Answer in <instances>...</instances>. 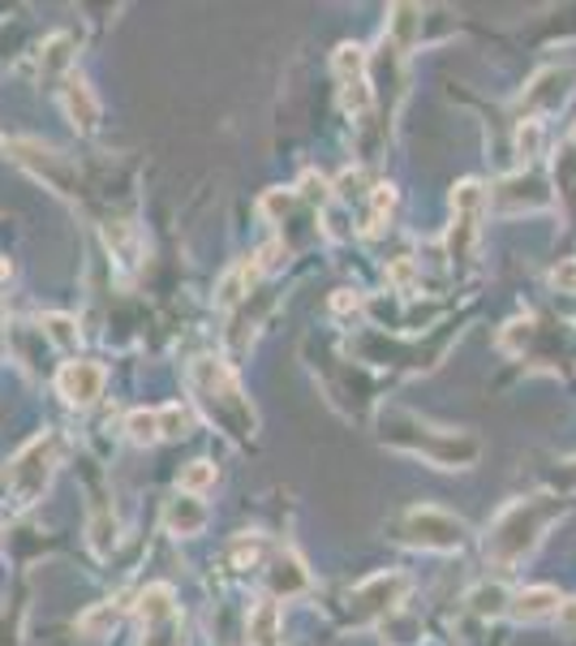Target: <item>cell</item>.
<instances>
[{
  "instance_id": "cell-1",
  "label": "cell",
  "mask_w": 576,
  "mask_h": 646,
  "mask_svg": "<svg viewBox=\"0 0 576 646\" xmlns=\"http://www.w3.org/2000/svg\"><path fill=\"white\" fill-rule=\"evenodd\" d=\"M379 427H384L379 440L387 448H400L409 457H422V461L439 466V470H469L482 457V445L469 431H448V427L422 423L409 409H384V423Z\"/></svg>"
},
{
  "instance_id": "cell-2",
  "label": "cell",
  "mask_w": 576,
  "mask_h": 646,
  "mask_svg": "<svg viewBox=\"0 0 576 646\" xmlns=\"http://www.w3.org/2000/svg\"><path fill=\"white\" fill-rule=\"evenodd\" d=\"M564 518V500L555 496H530V500H512L503 509L491 534H486V561L500 569H516L525 556H534L542 543L546 525Z\"/></svg>"
},
{
  "instance_id": "cell-3",
  "label": "cell",
  "mask_w": 576,
  "mask_h": 646,
  "mask_svg": "<svg viewBox=\"0 0 576 646\" xmlns=\"http://www.w3.org/2000/svg\"><path fill=\"white\" fill-rule=\"evenodd\" d=\"M190 388L198 405L207 409V418L216 423V427H224L232 440H250L254 436V427H259V418H254V409L245 402V393L237 388V375L229 371V363H220V358H198L190 366Z\"/></svg>"
},
{
  "instance_id": "cell-4",
  "label": "cell",
  "mask_w": 576,
  "mask_h": 646,
  "mask_svg": "<svg viewBox=\"0 0 576 646\" xmlns=\"http://www.w3.org/2000/svg\"><path fill=\"white\" fill-rule=\"evenodd\" d=\"M464 534H469V525L457 513L439 509V504H418V509H409V513H400L391 522V539L396 543L422 548V552H461Z\"/></svg>"
},
{
  "instance_id": "cell-5",
  "label": "cell",
  "mask_w": 576,
  "mask_h": 646,
  "mask_svg": "<svg viewBox=\"0 0 576 646\" xmlns=\"http://www.w3.org/2000/svg\"><path fill=\"white\" fill-rule=\"evenodd\" d=\"M56 457H61V440H56V436H39V440H31V445L9 461V470H4L9 496H13L18 504H35L39 496L48 491V483H52Z\"/></svg>"
},
{
  "instance_id": "cell-6",
  "label": "cell",
  "mask_w": 576,
  "mask_h": 646,
  "mask_svg": "<svg viewBox=\"0 0 576 646\" xmlns=\"http://www.w3.org/2000/svg\"><path fill=\"white\" fill-rule=\"evenodd\" d=\"M405 591H409V577H405V573H375V577H366V582L353 591V600H348V621H353V625L391 621L396 607H400V600H405Z\"/></svg>"
},
{
  "instance_id": "cell-7",
  "label": "cell",
  "mask_w": 576,
  "mask_h": 646,
  "mask_svg": "<svg viewBox=\"0 0 576 646\" xmlns=\"http://www.w3.org/2000/svg\"><path fill=\"white\" fill-rule=\"evenodd\" d=\"M482 216H486L482 181H461L452 190V229H448V254L452 259H469V250L482 233Z\"/></svg>"
},
{
  "instance_id": "cell-8",
  "label": "cell",
  "mask_w": 576,
  "mask_h": 646,
  "mask_svg": "<svg viewBox=\"0 0 576 646\" xmlns=\"http://www.w3.org/2000/svg\"><path fill=\"white\" fill-rule=\"evenodd\" d=\"M573 82L576 70H568V65L538 70L534 82L525 86V95H521V113H530V122H538V113H559L568 104V95H573Z\"/></svg>"
},
{
  "instance_id": "cell-9",
  "label": "cell",
  "mask_w": 576,
  "mask_h": 646,
  "mask_svg": "<svg viewBox=\"0 0 576 646\" xmlns=\"http://www.w3.org/2000/svg\"><path fill=\"white\" fill-rule=\"evenodd\" d=\"M56 393L65 397L70 405L86 409L104 397V366L91 363V358H74L56 371Z\"/></svg>"
},
{
  "instance_id": "cell-10",
  "label": "cell",
  "mask_w": 576,
  "mask_h": 646,
  "mask_svg": "<svg viewBox=\"0 0 576 646\" xmlns=\"http://www.w3.org/2000/svg\"><path fill=\"white\" fill-rule=\"evenodd\" d=\"M551 202V190H546V181L534 177V173H521V177H507L495 186V207L507 211V216H521V211H538Z\"/></svg>"
},
{
  "instance_id": "cell-11",
  "label": "cell",
  "mask_w": 576,
  "mask_h": 646,
  "mask_svg": "<svg viewBox=\"0 0 576 646\" xmlns=\"http://www.w3.org/2000/svg\"><path fill=\"white\" fill-rule=\"evenodd\" d=\"M13 156L27 164L31 173L48 177V181H52L61 195H74V190H70V177H74V168L61 160V152L43 147V143H35V138H18V143H13Z\"/></svg>"
},
{
  "instance_id": "cell-12",
  "label": "cell",
  "mask_w": 576,
  "mask_h": 646,
  "mask_svg": "<svg viewBox=\"0 0 576 646\" xmlns=\"http://www.w3.org/2000/svg\"><path fill=\"white\" fill-rule=\"evenodd\" d=\"M61 104H65V117L74 122V129H82V134H95V125H100V100H95V91H91L86 82L82 79L65 82Z\"/></svg>"
},
{
  "instance_id": "cell-13",
  "label": "cell",
  "mask_w": 576,
  "mask_h": 646,
  "mask_svg": "<svg viewBox=\"0 0 576 646\" xmlns=\"http://www.w3.org/2000/svg\"><path fill=\"white\" fill-rule=\"evenodd\" d=\"M207 504L198 500V496H186V491H177L172 500H168V509H164V525L172 530V534H198L202 525H207Z\"/></svg>"
},
{
  "instance_id": "cell-14",
  "label": "cell",
  "mask_w": 576,
  "mask_h": 646,
  "mask_svg": "<svg viewBox=\"0 0 576 646\" xmlns=\"http://www.w3.org/2000/svg\"><path fill=\"white\" fill-rule=\"evenodd\" d=\"M559 591L555 586H525V591H516L512 595V616L516 621H542V616H551V612H559Z\"/></svg>"
},
{
  "instance_id": "cell-15",
  "label": "cell",
  "mask_w": 576,
  "mask_h": 646,
  "mask_svg": "<svg viewBox=\"0 0 576 646\" xmlns=\"http://www.w3.org/2000/svg\"><path fill=\"white\" fill-rule=\"evenodd\" d=\"M387 35L396 48H413L422 40V9L418 4H391L387 13Z\"/></svg>"
},
{
  "instance_id": "cell-16",
  "label": "cell",
  "mask_w": 576,
  "mask_h": 646,
  "mask_svg": "<svg viewBox=\"0 0 576 646\" xmlns=\"http://www.w3.org/2000/svg\"><path fill=\"white\" fill-rule=\"evenodd\" d=\"M268 582H271V591H275V595H302V591L310 586V573L297 556H275Z\"/></svg>"
},
{
  "instance_id": "cell-17",
  "label": "cell",
  "mask_w": 576,
  "mask_h": 646,
  "mask_svg": "<svg viewBox=\"0 0 576 646\" xmlns=\"http://www.w3.org/2000/svg\"><path fill=\"white\" fill-rule=\"evenodd\" d=\"M245 634H250V646H280V607H275V600H263L250 612Z\"/></svg>"
},
{
  "instance_id": "cell-18",
  "label": "cell",
  "mask_w": 576,
  "mask_h": 646,
  "mask_svg": "<svg viewBox=\"0 0 576 646\" xmlns=\"http://www.w3.org/2000/svg\"><path fill=\"white\" fill-rule=\"evenodd\" d=\"M138 616H143V625H159V621H172L177 616V595H172V586H147L143 591V600H138Z\"/></svg>"
},
{
  "instance_id": "cell-19",
  "label": "cell",
  "mask_w": 576,
  "mask_h": 646,
  "mask_svg": "<svg viewBox=\"0 0 576 646\" xmlns=\"http://www.w3.org/2000/svg\"><path fill=\"white\" fill-rule=\"evenodd\" d=\"M74 61V35H52L43 43V56H39V70L52 79V74H65Z\"/></svg>"
},
{
  "instance_id": "cell-20",
  "label": "cell",
  "mask_w": 576,
  "mask_h": 646,
  "mask_svg": "<svg viewBox=\"0 0 576 646\" xmlns=\"http://www.w3.org/2000/svg\"><path fill=\"white\" fill-rule=\"evenodd\" d=\"M159 414V440H177V436H190L193 427V414L186 405H164V409H155Z\"/></svg>"
},
{
  "instance_id": "cell-21",
  "label": "cell",
  "mask_w": 576,
  "mask_h": 646,
  "mask_svg": "<svg viewBox=\"0 0 576 646\" xmlns=\"http://www.w3.org/2000/svg\"><path fill=\"white\" fill-rule=\"evenodd\" d=\"M125 431H129L134 445H155L159 440V414L155 409H134L125 418Z\"/></svg>"
},
{
  "instance_id": "cell-22",
  "label": "cell",
  "mask_w": 576,
  "mask_h": 646,
  "mask_svg": "<svg viewBox=\"0 0 576 646\" xmlns=\"http://www.w3.org/2000/svg\"><path fill=\"white\" fill-rule=\"evenodd\" d=\"M39 336H48L52 345L70 350V345H77V323L70 320V315H43V323H39Z\"/></svg>"
},
{
  "instance_id": "cell-23",
  "label": "cell",
  "mask_w": 576,
  "mask_h": 646,
  "mask_svg": "<svg viewBox=\"0 0 576 646\" xmlns=\"http://www.w3.org/2000/svg\"><path fill=\"white\" fill-rule=\"evenodd\" d=\"M336 74H341V82L366 79V48H357V43H341V48H336Z\"/></svg>"
},
{
  "instance_id": "cell-24",
  "label": "cell",
  "mask_w": 576,
  "mask_h": 646,
  "mask_svg": "<svg viewBox=\"0 0 576 646\" xmlns=\"http://www.w3.org/2000/svg\"><path fill=\"white\" fill-rule=\"evenodd\" d=\"M143 646H186V629H181V621L172 616V621L147 625V629H143Z\"/></svg>"
},
{
  "instance_id": "cell-25",
  "label": "cell",
  "mask_w": 576,
  "mask_h": 646,
  "mask_svg": "<svg viewBox=\"0 0 576 646\" xmlns=\"http://www.w3.org/2000/svg\"><path fill=\"white\" fill-rule=\"evenodd\" d=\"M211 483H216V466H211V461H190V466L181 470V491H186V496H202Z\"/></svg>"
},
{
  "instance_id": "cell-26",
  "label": "cell",
  "mask_w": 576,
  "mask_h": 646,
  "mask_svg": "<svg viewBox=\"0 0 576 646\" xmlns=\"http://www.w3.org/2000/svg\"><path fill=\"white\" fill-rule=\"evenodd\" d=\"M116 616H121V607H116V604H100V607H91V612L77 621V629H82L86 638H100L108 625H116Z\"/></svg>"
},
{
  "instance_id": "cell-27",
  "label": "cell",
  "mask_w": 576,
  "mask_h": 646,
  "mask_svg": "<svg viewBox=\"0 0 576 646\" xmlns=\"http://www.w3.org/2000/svg\"><path fill=\"white\" fill-rule=\"evenodd\" d=\"M516 152H521V160H538L542 156V122H521V129H516Z\"/></svg>"
},
{
  "instance_id": "cell-28",
  "label": "cell",
  "mask_w": 576,
  "mask_h": 646,
  "mask_svg": "<svg viewBox=\"0 0 576 646\" xmlns=\"http://www.w3.org/2000/svg\"><path fill=\"white\" fill-rule=\"evenodd\" d=\"M469 604L478 616H500L503 604H507V595H503V586H478L473 595H469Z\"/></svg>"
},
{
  "instance_id": "cell-29",
  "label": "cell",
  "mask_w": 576,
  "mask_h": 646,
  "mask_svg": "<svg viewBox=\"0 0 576 646\" xmlns=\"http://www.w3.org/2000/svg\"><path fill=\"white\" fill-rule=\"evenodd\" d=\"M341 100H345L348 113H366L370 108V86H366V79L341 82Z\"/></svg>"
},
{
  "instance_id": "cell-30",
  "label": "cell",
  "mask_w": 576,
  "mask_h": 646,
  "mask_svg": "<svg viewBox=\"0 0 576 646\" xmlns=\"http://www.w3.org/2000/svg\"><path fill=\"white\" fill-rule=\"evenodd\" d=\"M22 612H27L22 604L13 607V616H9V607H0V646L22 643Z\"/></svg>"
},
{
  "instance_id": "cell-31",
  "label": "cell",
  "mask_w": 576,
  "mask_h": 646,
  "mask_svg": "<svg viewBox=\"0 0 576 646\" xmlns=\"http://www.w3.org/2000/svg\"><path fill=\"white\" fill-rule=\"evenodd\" d=\"M391 207H396V195H391L387 186H379V190H375V211H370V220H366V233H379V229H384Z\"/></svg>"
},
{
  "instance_id": "cell-32",
  "label": "cell",
  "mask_w": 576,
  "mask_h": 646,
  "mask_svg": "<svg viewBox=\"0 0 576 646\" xmlns=\"http://www.w3.org/2000/svg\"><path fill=\"white\" fill-rule=\"evenodd\" d=\"M555 284H559V293H576V259H564L555 268Z\"/></svg>"
},
{
  "instance_id": "cell-33",
  "label": "cell",
  "mask_w": 576,
  "mask_h": 646,
  "mask_svg": "<svg viewBox=\"0 0 576 646\" xmlns=\"http://www.w3.org/2000/svg\"><path fill=\"white\" fill-rule=\"evenodd\" d=\"M232 556H237V565H245V561L254 565V561H259V539H241V543L232 548Z\"/></svg>"
},
{
  "instance_id": "cell-34",
  "label": "cell",
  "mask_w": 576,
  "mask_h": 646,
  "mask_svg": "<svg viewBox=\"0 0 576 646\" xmlns=\"http://www.w3.org/2000/svg\"><path fill=\"white\" fill-rule=\"evenodd\" d=\"M559 629H564L568 638H576V600H564V604H559Z\"/></svg>"
},
{
  "instance_id": "cell-35",
  "label": "cell",
  "mask_w": 576,
  "mask_h": 646,
  "mask_svg": "<svg viewBox=\"0 0 576 646\" xmlns=\"http://www.w3.org/2000/svg\"><path fill=\"white\" fill-rule=\"evenodd\" d=\"M564 479H568V483H576V461L568 466V475H564Z\"/></svg>"
},
{
  "instance_id": "cell-36",
  "label": "cell",
  "mask_w": 576,
  "mask_h": 646,
  "mask_svg": "<svg viewBox=\"0 0 576 646\" xmlns=\"http://www.w3.org/2000/svg\"><path fill=\"white\" fill-rule=\"evenodd\" d=\"M573 147H576V125H573Z\"/></svg>"
},
{
  "instance_id": "cell-37",
  "label": "cell",
  "mask_w": 576,
  "mask_h": 646,
  "mask_svg": "<svg viewBox=\"0 0 576 646\" xmlns=\"http://www.w3.org/2000/svg\"><path fill=\"white\" fill-rule=\"evenodd\" d=\"M0 152H4V138H0Z\"/></svg>"
}]
</instances>
